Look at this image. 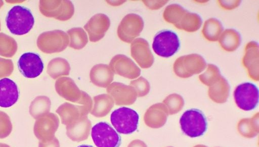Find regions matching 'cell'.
I'll list each match as a JSON object with an SVG mask.
<instances>
[{
	"mask_svg": "<svg viewBox=\"0 0 259 147\" xmlns=\"http://www.w3.org/2000/svg\"><path fill=\"white\" fill-rule=\"evenodd\" d=\"M6 24L10 31L15 35H24L32 28L34 19L29 9L15 6L8 12L6 18Z\"/></svg>",
	"mask_w": 259,
	"mask_h": 147,
	"instance_id": "1",
	"label": "cell"
},
{
	"mask_svg": "<svg viewBox=\"0 0 259 147\" xmlns=\"http://www.w3.org/2000/svg\"><path fill=\"white\" fill-rule=\"evenodd\" d=\"M55 89L57 93L65 100L84 105L91 111L93 104L91 97L80 90L71 78H59L56 81Z\"/></svg>",
	"mask_w": 259,
	"mask_h": 147,
	"instance_id": "2",
	"label": "cell"
},
{
	"mask_svg": "<svg viewBox=\"0 0 259 147\" xmlns=\"http://www.w3.org/2000/svg\"><path fill=\"white\" fill-rule=\"evenodd\" d=\"M180 124L183 132L192 138L203 135L207 128L205 116L200 110L196 108L185 111L180 118Z\"/></svg>",
	"mask_w": 259,
	"mask_h": 147,
	"instance_id": "3",
	"label": "cell"
},
{
	"mask_svg": "<svg viewBox=\"0 0 259 147\" xmlns=\"http://www.w3.org/2000/svg\"><path fill=\"white\" fill-rule=\"evenodd\" d=\"M69 42L67 33L56 29L41 33L37 39V46L44 53L52 54L64 50Z\"/></svg>",
	"mask_w": 259,
	"mask_h": 147,
	"instance_id": "4",
	"label": "cell"
},
{
	"mask_svg": "<svg viewBox=\"0 0 259 147\" xmlns=\"http://www.w3.org/2000/svg\"><path fill=\"white\" fill-rule=\"evenodd\" d=\"M139 115L134 109L121 107L114 110L110 116V121L117 132L130 134L137 130Z\"/></svg>",
	"mask_w": 259,
	"mask_h": 147,
	"instance_id": "5",
	"label": "cell"
},
{
	"mask_svg": "<svg viewBox=\"0 0 259 147\" xmlns=\"http://www.w3.org/2000/svg\"><path fill=\"white\" fill-rule=\"evenodd\" d=\"M180 47L179 36L172 30H161L154 37L152 48L154 52L161 57L168 58L173 56Z\"/></svg>",
	"mask_w": 259,
	"mask_h": 147,
	"instance_id": "6",
	"label": "cell"
},
{
	"mask_svg": "<svg viewBox=\"0 0 259 147\" xmlns=\"http://www.w3.org/2000/svg\"><path fill=\"white\" fill-rule=\"evenodd\" d=\"M39 9L46 17L60 21L70 19L74 12V6L70 1H40Z\"/></svg>",
	"mask_w": 259,
	"mask_h": 147,
	"instance_id": "7",
	"label": "cell"
},
{
	"mask_svg": "<svg viewBox=\"0 0 259 147\" xmlns=\"http://www.w3.org/2000/svg\"><path fill=\"white\" fill-rule=\"evenodd\" d=\"M91 136L97 147H119L120 136L106 122H100L91 130Z\"/></svg>",
	"mask_w": 259,
	"mask_h": 147,
	"instance_id": "8",
	"label": "cell"
},
{
	"mask_svg": "<svg viewBox=\"0 0 259 147\" xmlns=\"http://www.w3.org/2000/svg\"><path fill=\"white\" fill-rule=\"evenodd\" d=\"M237 106L245 111L254 109L258 103L259 91L257 86L250 82L239 84L234 92Z\"/></svg>",
	"mask_w": 259,
	"mask_h": 147,
	"instance_id": "9",
	"label": "cell"
},
{
	"mask_svg": "<svg viewBox=\"0 0 259 147\" xmlns=\"http://www.w3.org/2000/svg\"><path fill=\"white\" fill-rule=\"evenodd\" d=\"M143 27L144 21L141 16L134 13L128 14L117 27V35L122 41L130 43L140 35Z\"/></svg>",
	"mask_w": 259,
	"mask_h": 147,
	"instance_id": "10",
	"label": "cell"
},
{
	"mask_svg": "<svg viewBox=\"0 0 259 147\" xmlns=\"http://www.w3.org/2000/svg\"><path fill=\"white\" fill-rule=\"evenodd\" d=\"M109 66L113 73L129 79L137 78L141 74V69L136 63L123 54L114 56Z\"/></svg>",
	"mask_w": 259,
	"mask_h": 147,
	"instance_id": "11",
	"label": "cell"
},
{
	"mask_svg": "<svg viewBox=\"0 0 259 147\" xmlns=\"http://www.w3.org/2000/svg\"><path fill=\"white\" fill-rule=\"evenodd\" d=\"M114 102L117 105L133 104L137 99V94L134 88L119 82H113L106 89Z\"/></svg>",
	"mask_w": 259,
	"mask_h": 147,
	"instance_id": "12",
	"label": "cell"
},
{
	"mask_svg": "<svg viewBox=\"0 0 259 147\" xmlns=\"http://www.w3.org/2000/svg\"><path fill=\"white\" fill-rule=\"evenodd\" d=\"M18 67L22 75L27 78L39 76L44 69V64L39 55L32 52L23 54L18 61Z\"/></svg>",
	"mask_w": 259,
	"mask_h": 147,
	"instance_id": "13",
	"label": "cell"
},
{
	"mask_svg": "<svg viewBox=\"0 0 259 147\" xmlns=\"http://www.w3.org/2000/svg\"><path fill=\"white\" fill-rule=\"evenodd\" d=\"M110 25L109 17L105 14L98 13L94 15L84 25L91 42H97L105 35Z\"/></svg>",
	"mask_w": 259,
	"mask_h": 147,
	"instance_id": "14",
	"label": "cell"
},
{
	"mask_svg": "<svg viewBox=\"0 0 259 147\" xmlns=\"http://www.w3.org/2000/svg\"><path fill=\"white\" fill-rule=\"evenodd\" d=\"M132 57L143 68L150 67L154 61L153 55L150 51L147 41L142 38H137L131 45Z\"/></svg>",
	"mask_w": 259,
	"mask_h": 147,
	"instance_id": "15",
	"label": "cell"
},
{
	"mask_svg": "<svg viewBox=\"0 0 259 147\" xmlns=\"http://www.w3.org/2000/svg\"><path fill=\"white\" fill-rule=\"evenodd\" d=\"M90 112L84 105H74L69 102L64 103L56 110L61 118L62 123L66 126L75 122L83 116H88Z\"/></svg>",
	"mask_w": 259,
	"mask_h": 147,
	"instance_id": "16",
	"label": "cell"
},
{
	"mask_svg": "<svg viewBox=\"0 0 259 147\" xmlns=\"http://www.w3.org/2000/svg\"><path fill=\"white\" fill-rule=\"evenodd\" d=\"M92 124L88 116L66 126V135L72 141L80 142L87 139L90 133Z\"/></svg>",
	"mask_w": 259,
	"mask_h": 147,
	"instance_id": "17",
	"label": "cell"
},
{
	"mask_svg": "<svg viewBox=\"0 0 259 147\" xmlns=\"http://www.w3.org/2000/svg\"><path fill=\"white\" fill-rule=\"evenodd\" d=\"M168 114V110L164 104L156 103L146 111L144 116V121L147 126L152 128H159L165 124Z\"/></svg>",
	"mask_w": 259,
	"mask_h": 147,
	"instance_id": "18",
	"label": "cell"
},
{
	"mask_svg": "<svg viewBox=\"0 0 259 147\" xmlns=\"http://www.w3.org/2000/svg\"><path fill=\"white\" fill-rule=\"evenodd\" d=\"M19 92L16 84L9 78L0 80V107H10L18 100Z\"/></svg>",
	"mask_w": 259,
	"mask_h": 147,
	"instance_id": "19",
	"label": "cell"
},
{
	"mask_svg": "<svg viewBox=\"0 0 259 147\" xmlns=\"http://www.w3.org/2000/svg\"><path fill=\"white\" fill-rule=\"evenodd\" d=\"M90 78L91 82L95 85L107 88L113 80L114 73L107 64H98L93 66L91 69Z\"/></svg>",
	"mask_w": 259,
	"mask_h": 147,
	"instance_id": "20",
	"label": "cell"
},
{
	"mask_svg": "<svg viewBox=\"0 0 259 147\" xmlns=\"http://www.w3.org/2000/svg\"><path fill=\"white\" fill-rule=\"evenodd\" d=\"M94 105L90 112L95 117L102 118L108 115L114 106L112 97L107 94H101L93 97Z\"/></svg>",
	"mask_w": 259,
	"mask_h": 147,
	"instance_id": "21",
	"label": "cell"
},
{
	"mask_svg": "<svg viewBox=\"0 0 259 147\" xmlns=\"http://www.w3.org/2000/svg\"><path fill=\"white\" fill-rule=\"evenodd\" d=\"M70 66L68 62L61 57L52 59L48 64L47 73L53 79H56L62 76H68Z\"/></svg>",
	"mask_w": 259,
	"mask_h": 147,
	"instance_id": "22",
	"label": "cell"
},
{
	"mask_svg": "<svg viewBox=\"0 0 259 147\" xmlns=\"http://www.w3.org/2000/svg\"><path fill=\"white\" fill-rule=\"evenodd\" d=\"M238 132L246 138H252L258 134V115L252 118L241 120L237 124Z\"/></svg>",
	"mask_w": 259,
	"mask_h": 147,
	"instance_id": "23",
	"label": "cell"
},
{
	"mask_svg": "<svg viewBox=\"0 0 259 147\" xmlns=\"http://www.w3.org/2000/svg\"><path fill=\"white\" fill-rule=\"evenodd\" d=\"M69 35V46L75 50L82 49L88 42V38L84 29L81 27H74L67 31Z\"/></svg>",
	"mask_w": 259,
	"mask_h": 147,
	"instance_id": "24",
	"label": "cell"
},
{
	"mask_svg": "<svg viewBox=\"0 0 259 147\" xmlns=\"http://www.w3.org/2000/svg\"><path fill=\"white\" fill-rule=\"evenodd\" d=\"M17 43L11 36L0 32V55L12 57L17 50Z\"/></svg>",
	"mask_w": 259,
	"mask_h": 147,
	"instance_id": "25",
	"label": "cell"
},
{
	"mask_svg": "<svg viewBox=\"0 0 259 147\" xmlns=\"http://www.w3.org/2000/svg\"><path fill=\"white\" fill-rule=\"evenodd\" d=\"M130 86L135 90L137 97H143L146 95L150 90L149 82L144 78L140 77L138 79L132 81Z\"/></svg>",
	"mask_w": 259,
	"mask_h": 147,
	"instance_id": "26",
	"label": "cell"
},
{
	"mask_svg": "<svg viewBox=\"0 0 259 147\" xmlns=\"http://www.w3.org/2000/svg\"><path fill=\"white\" fill-rule=\"evenodd\" d=\"M176 98H171V95L168 96L166 98V99L170 102V103H165V104L167 105L166 108L168 110V114L170 115L176 114L180 111L184 105V101L178 102V101L183 99L181 96L178 95L177 99Z\"/></svg>",
	"mask_w": 259,
	"mask_h": 147,
	"instance_id": "27",
	"label": "cell"
},
{
	"mask_svg": "<svg viewBox=\"0 0 259 147\" xmlns=\"http://www.w3.org/2000/svg\"><path fill=\"white\" fill-rule=\"evenodd\" d=\"M14 70V64L12 60L0 58V78L8 77Z\"/></svg>",
	"mask_w": 259,
	"mask_h": 147,
	"instance_id": "28",
	"label": "cell"
},
{
	"mask_svg": "<svg viewBox=\"0 0 259 147\" xmlns=\"http://www.w3.org/2000/svg\"><path fill=\"white\" fill-rule=\"evenodd\" d=\"M127 147H147L146 144L140 139H135L132 141Z\"/></svg>",
	"mask_w": 259,
	"mask_h": 147,
	"instance_id": "29",
	"label": "cell"
},
{
	"mask_svg": "<svg viewBox=\"0 0 259 147\" xmlns=\"http://www.w3.org/2000/svg\"><path fill=\"white\" fill-rule=\"evenodd\" d=\"M107 2L110 5H113L112 6H118L119 5H120V4L124 3V1H117V2H114V1L111 2V1H108Z\"/></svg>",
	"mask_w": 259,
	"mask_h": 147,
	"instance_id": "30",
	"label": "cell"
},
{
	"mask_svg": "<svg viewBox=\"0 0 259 147\" xmlns=\"http://www.w3.org/2000/svg\"><path fill=\"white\" fill-rule=\"evenodd\" d=\"M77 147H93V146L92 145H90L82 144V145H80L78 146Z\"/></svg>",
	"mask_w": 259,
	"mask_h": 147,
	"instance_id": "31",
	"label": "cell"
},
{
	"mask_svg": "<svg viewBox=\"0 0 259 147\" xmlns=\"http://www.w3.org/2000/svg\"><path fill=\"white\" fill-rule=\"evenodd\" d=\"M194 147H207V146L204 145L199 144V145H197Z\"/></svg>",
	"mask_w": 259,
	"mask_h": 147,
	"instance_id": "32",
	"label": "cell"
},
{
	"mask_svg": "<svg viewBox=\"0 0 259 147\" xmlns=\"http://www.w3.org/2000/svg\"><path fill=\"white\" fill-rule=\"evenodd\" d=\"M4 2L2 1H0V8L3 6Z\"/></svg>",
	"mask_w": 259,
	"mask_h": 147,
	"instance_id": "33",
	"label": "cell"
},
{
	"mask_svg": "<svg viewBox=\"0 0 259 147\" xmlns=\"http://www.w3.org/2000/svg\"><path fill=\"white\" fill-rule=\"evenodd\" d=\"M1 29V21H0V30Z\"/></svg>",
	"mask_w": 259,
	"mask_h": 147,
	"instance_id": "34",
	"label": "cell"
},
{
	"mask_svg": "<svg viewBox=\"0 0 259 147\" xmlns=\"http://www.w3.org/2000/svg\"><path fill=\"white\" fill-rule=\"evenodd\" d=\"M167 147H173V146H167Z\"/></svg>",
	"mask_w": 259,
	"mask_h": 147,
	"instance_id": "35",
	"label": "cell"
}]
</instances>
